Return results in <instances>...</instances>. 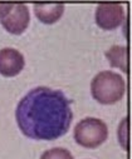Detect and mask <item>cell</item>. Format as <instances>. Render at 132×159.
Here are the masks:
<instances>
[{
	"mask_svg": "<svg viewBox=\"0 0 132 159\" xmlns=\"http://www.w3.org/2000/svg\"><path fill=\"white\" fill-rule=\"evenodd\" d=\"M13 4H0V20L4 19L12 10Z\"/></svg>",
	"mask_w": 132,
	"mask_h": 159,
	"instance_id": "10",
	"label": "cell"
},
{
	"mask_svg": "<svg viewBox=\"0 0 132 159\" xmlns=\"http://www.w3.org/2000/svg\"><path fill=\"white\" fill-rule=\"evenodd\" d=\"M96 24L103 30L118 28L125 19V10L121 4H100L96 9Z\"/></svg>",
	"mask_w": 132,
	"mask_h": 159,
	"instance_id": "4",
	"label": "cell"
},
{
	"mask_svg": "<svg viewBox=\"0 0 132 159\" xmlns=\"http://www.w3.org/2000/svg\"><path fill=\"white\" fill-rule=\"evenodd\" d=\"M71 103L62 90L48 87L32 89L15 109L20 132L34 140H56L63 137L73 120Z\"/></svg>",
	"mask_w": 132,
	"mask_h": 159,
	"instance_id": "1",
	"label": "cell"
},
{
	"mask_svg": "<svg viewBox=\"0 0 132 159\" xmlns=\"http://www.w3.org/2000/svg\"><path fill=\"white\" fill-rule=\"evenodd\" d=\"M2 21L3 28L14 35H20L23 34L30 21V14L28 10V7L24 4H13L12 10L9 14L0 20Z\"/></svg>",
	"mask_w": 132,
	"mask_h": 159,
	"instance_id": "5",
	"label": "cell"
},
{
	"mask_svg": "<svg viewBox=\"0 0 132 159\" xmlns=\"http://www.w3.org/2000/svg\"><path fill=\"white\" fill-rule=\"evenodd\" d=\"M106 58L108 59L112 68H118L123 73L128 71V53L127 48L123 45H113L106 52Z\"/></svg>",
	"mask_w": 132,
	"mask_h": 159,
	"instance_id": "8",
	"label": "cell"
},
{
	"mask_svg": "<svg viewBox=\"0 0 132 159\" xmlns=\"http://www.w3.org/2000/svg\"><path fill=\"white\" fill-rule=\"evenodd\" d=\"M108 138L107 124L98 118H84L74 128V140L83 148L95 149Z\"/></svg>",
	"mask_w": 132,
	"mask_h": 159,
	"instance_id": "3",
	"label": "cell"
},
{
	"mask_svg": "<svg viewBox=\"0 0 132 159\" xmlns=\"http://www.w3.org/2000/svg\"><path fill=\"white\" fill-rule=\"evenodd\" d=\"M25 65L23 54L14 48L0 49V74L5 78L18 75Z\"/></svg>",
	"mask_w": 132,
	"mask_h": 159,
	"instance_id": "6",
	"label": "cell"
},
{
	"mask_svg": "<svg viewBox=\"0 0 132 159\" xmlns=\"http://www.w3.org/2000/svg\"><path fill=\"white\" fill-rule=\"evenodd\" d=\"M34 13L38 20H40L42 23L54 24L62 18L64 13V5L63 4H35Z\"/></svg>",
	"mask_w": 132,
	"mask_h": 159,
	"instance_id": "7",
	"label": "cell"
},
{
	"mask_svg": "<svg viewBox=\"0 0 132 159\" xmlns=\"http://www.w3.org/2000/svg\"><path fill=\"white\" fill-rule=\"evenodd\" d=\"M40 159H73V155L66 148H52L44 152Z\"/></svg>",
	"mask_w": 132,
	"mask_h": 159,
	"instance_id": "9",
	"label": "cell"
},
{
	"mask_svg": "<svg viewBox=\"0 0 132 159\" xmlns=\"http://www.w3.org/2000/svg\"><path fill=\"white\" fill-rule=\"evenodd\" d=\"M126 92L125 79L111 70L98 73L91 82V93L95 100L101 104L111 105L120 102Z\"/></svg>",
	"mask_w": 132,
	"mask_h": 159,
	"instance_id": "2",
	"label": "cell"
}]
</instances>
